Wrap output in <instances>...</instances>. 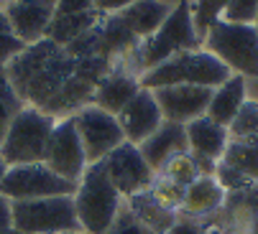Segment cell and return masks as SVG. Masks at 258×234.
Instances as JSON below:
<instances>
[{
  "label": "cell",
  "mask_w": 258,
  "mask_h": 234,
  "mask_svg": "<svg viewBox=\"0 0 258 234\" xmlns=\"http://www.w3.org/2000/svg\"><path fill=\"white\" fill-rule=\"evenodd\" d=\"M75 69L77 59L49 38L26 46L6 64V74L18 97L39 109H46L54 102L61 87L75 76Z\"/></svg>",
  "instance_id": "cell-1"
},
{
  "label": "cell",
  "mask_w": 258,
  "mask_h": 234,
  "mask_svg": "<svg viewBox=\"0 0 258 234\" xmlns=\"http://www.w3.org/2000/svg\"><path fill=\"white\" fill-rule=\"evenodd\" d=\"M72 199H75L77 219L85 234H107L125 204V199L110 181L102 161L87 166V171L77 181V191Z\"/></svg>",
  "instance_id": "cell-2"
},
{
  "label": "cell",
  "mask_w": 258,
  "mask_h": 234,
  "mask_svg": "<svg viewBox=\"0 0 258 234\" xmlns=\"http://www.w3.org/2000/svg\"><path fill=\"white\" fill-rule=\"evenodd\" d=\"M233 71L215 59L205 49L195 51H181L159 64L156 69L141 74V87L143 89H161V87H176V84H189V87H207L215 89L223 82H228Z\"/></svg>",
  "instance_id": "cell-3"
},
{
  "label": "cell",
  "mask_w": 258,
  "mask_h": 234,
  "mask_svg": "<svg viewBox=\"0 0 258 234\" xmlns=\"http://www.w3.org/2000/svg\"><path fill=\"white\" fill-rule=\"evenodd\" d=\"M56 117L46 114L39 107L26 104L16 120L11 123L3 143H0V158L6 166H28V163H44L49 138L54 133Z\"/></svg>",
  "instance_id": "cell-4"
},
{
  "label": "cell",
  "mask_w": 258,
  "mask_h": 234,
  "mask_svg": "<svg viewBox=\"0 0 258 234\" xmlns=\"http://www.w3.org/2000/svg\"><path fill=\"white\" fill-rule=\"evenodd\" d=\"M192 0H184V3L174 6L171 16L164 21V26L151 36L141 41L138 46V59H136V69L138 74H146L156 69L159 64H164L166 59H171L174 54L181 51H195L202 49V38L195 31V21H192Z\"/></svg>",
  "instance_id": "cell-5"
},
{
  "label": "cell",
  "mask_w": 258,
  "mask_h": 234,
  "mask_svg": "<svg viewBox=\"0 0 258 234\" xmlns=\"http://www.w3.org/2000/svg\"><path fill=\"white\" fill-rule=\"evenodd\" d=\"M202 49L223 61L233 74L258 79V31L245 23H228L220 18L205 36Z\"/></svg>",
  "instance_id": "cell-6"
},
{
  "label": "cell",
  "mask_w": 258,
  "mask_h": 234,
  "mask_svg": "<svg viewBox=\"0 0 258 234\" xmlns=\"http://www.w3.org/2000/svg\"><path fill=\"white\" fill-rule=\"evenodd\" d=\"M11 214H13V229L21 234H77L82 231L72 196L11 201Z\"/></svg>",
  "instance_id": "cell-7"
},
{
  "label": "cell",
  "mask_w": 258,
  "mask_h": 234,
  "mask_svg": "<svg viewBox=\"0 0 258 234\" xmlns=\"http://www.w3.org/2000/svg\"><path fill=\"white\" fill-rule=\"evenodd\" d=\"M77 183L56 176L46 163L11 166L0 178V196L8 201H33L51 196H75Z\"/></svg>",
  "instance_id": "cell-8"
},
{
  "label": "cell",
  "mask_w": 258,
  "mask_h": 234,
  "mask_svg": "<svg viewBox=\"0 0 258 234\" xmlns=\"http://www.w3.org/2000/svg\"><path fill=\"white\" fill-rule=\"evenodd\" d=\"M75 117V128L80 133L87 163H100L105 161L115 148H120L125 143V135L120 130V123L115 114H110L95 104L82 107L80 112L72 114Z\"/></svg>",
  "instance_id": "cell-9"
},
{
  "label": "cell",
  "mask_w": 258,
  "mask_h": 234,
  "mask_svg": "<svg viewBox=\"0 0 258 234\" xmlns=\"http://www.w3.org/2000/svg\"><path fill=\"white\" fill-rule=\"evenodd\" d=\"M44 163L61 178L77 183L82 178V173L87 171V155L80 140V133L75 128V117H64L56 120L54 133L49 138V148H46V158Z\"/></svg>",
  "instance_id": "cell-10"
},
{
  "label": "cell",
  "mask_w": 258,
  "mask_h": 234,
  "mask_svg": "<svg viewBox=\"0 0 258 234\" xmlns=\"http://www.w3.org/2000/svg\"><path fill=\"white\" fill-rule=\"evenodd\" d=\"M102 163H105L110 181H113V186L118 188L123 199H131V196H138V193L149 191L156 181V173L151 171V166L141 155L138 145H133V143H123L120 148H115Z\"/></svg>",
  "instance_id": "cell-11"
},
{
  "label": "cell",
  "mask_w": 258,
  "mask_h": 234,
  "mask_svg": "<svg viewBox=\"0 0 258 234\" xmlns=\"http://www.w3.org/2000/svg\"><path fill=\"white\" fill-rule=\"evenodd\" d=\"M161 114L166 123H176V125H189L197 117L207 114L210 99H212V89L207 87H189V84H176V87H161V89H151Z\"/></svg>",
  "instance_id": "cell-12"
},
{
  "label": "cell",
  "mask_w": 258,
  "mask_h": 234,
  "mask_svg": "<svg viewBox=\"0 0 258 234\" xmlns=\"http://www.w3.org/2000/svg\"><path fill=\"white\" fill-rule=\"evenodd\" d=\"M118 123L125 135V143L141 145L143 140H149L164 125V114H161V107H159L154 92L141 87V92L118 114Z\"/></svg>",
  "instance_id": "cell-13"
},
{
  "label": "cell",
  "mask_w": 258,
  "mask_h": 234,
  "mask_svg": "<svg viewBox=\"0 0 258 234\" xmlns=\"http://www.w3.org/2000/svg\"><path fill=\"white\" fill-rule=\"evenodd\" d=\"M3 13L8 18V26L16 38L26 46L39 44L49 36V26L54 21V6L44 0H18V3L3 6Z\"/></svg>",
  "instance_id": "cell-14"
},
{
  "label": "cell",
  "mask_w": 258,
  "mask_h": 234,
  "mask_svg": "<svg viewBox=\"0 0 258 234\" xmlns=\"http://www.w3.org/2000/svg\"><path fill=\"white\" fill-rule=\"evenodd\" d=\"M225 201H228V193L217 183V178L215 176H200L195 183L187 186V191H184V201H181L179 216L210 219V216L223 211Z\"/></svg>",
  "instance_id": "cell-15"
},
{
  "label": "cell",
  "mask_w": 258,
  "mask_h": 234,
  "mask_svg": "<svg viewBox=\"0 0 258 234\" xmlns=\"http://www.w3.org/2000/svg\"><path fill=\"white\" fill-rule=\"evenodd\" d=\"M187 128V145H189V153L200 161H212V163H220L223 155L230 145V133L228 128L217 125L210 117H197L192 120Z\"/></svg>",
  "instance_id": "cell-16"
},
{
  "label": "cell",
  "mask_w": 258,
  "mask_h": 234,
  "mask_svg": "<svg viewBox=\"0 0 258 234\" xmlns=\"http://www.w3.org/2000/svg\"><path fill=\"white\" fill-rule=\"evenodd\" d=\"M138 150L146 158V163L151 166V171L159 176V171L166 166V161H171L174 155H179V153L189 150V145H187V128L164 120V125L149 140H143L138 145Z\"/></svg>",
  "instance_id": "cell-17"
},
{
  "label": "cell",
  "mask_w": 258,
  "mask_h": 234,
  "mask_svg": "<svg viewBox=\"0 0 258 234\" xmlns=\"http://www.w3.org/2000/svg\"><path fill=\"white\" fill-rule=\"evenodd\" d=\"M141 92V76L128 71V69H113L105 79L100 82V87L95 89L92 104L110 112V114H120L123 107Z\"/></svg>",
  "instance_id": "cell-18"
},
{
  "label": "cell",
  "mask_w": 258,
  "mask_h": 234,
  "mask_svg": "<svg viewBox=\"0 0 258 234\" xmlns=\"http://www.w3.org/2000/svg\"><path fill=\"white\" fill-rule=\"evenodd\" d=\"M248 99V84H245V76L233 74L228 82H223L220 87L212 89V99L207 107V117L215 120L217 125L230 128V123L235 120V114L240 112L243 102Z\"/></svg>",
  "instance_id": "cell-19"
},
{
  "label": "cell",
  "mask_w": 258,
  "mask_h": 234,
  "mask_svg": "<svg viewBox=\"0 0 258 234\" xmlns=\"http://www.w3.org/2000/svg\"><path fill=\"white\" fill-rule=\"evenodd\" d=\"M171 11L174 8L161 3V0H136L133 6H128L118 16L138 41H146V38H151L164 26V21L171 16Z\"/></svg>",
  "instance_id": "cell-20"
},
{
  "label": "cell",
  "mask_w": 258,
  "mask_h": 234,
  "mask_svg": "<svg viewBox=\"0 0 258 234\" xmlns=\"http://www.w3.org/2000/svg\"><path fill=\"white\" fill-rule=\"evenodd\" d=\"M105 16L97 11H85V13H54V21L49 26V41H54L56 46H69L77 38H82L87 31H92Z\"/></svg>",
  "instance_id": "cell-21"
},
{
  "label": "cell",
  "mask_w": 258,
  "mask_h": 234,
  "mask_svg": "<svg viewBox=\"0 0 258 234\" xmlns=\"http://www.w3.org/2000/svg\"><path fill=\"white\" fill-rule=\"evenodd\" d=\"M125 206L131 209V214H133L143 226H149L154 234H166V231L174 226V221L179 219V214L166 211L164 206H159L149 191H143V193H138V196L125 199Z\"/></svg>",
  "instance_id": "cell-22"
},
{
  "label": "cell",
  "mask_w": 258,
  "mask_h": 234,
  "mask_svg": "<svg viewBox=\"0 0 258 234\" xmlns=\"http://www.w3.org/2000/svg\"><path fill=\"white\" fill-rule=\"evenodd\" d=\"M223 161L228 166L238 168L253 183H258V135L245 138V140H230Z\"/></svg>",
  "instance_id": "cell-23"
},
{
  "label": "cell",
  "mask_w": 258,
  "mask_h": 234,
  "mask_svg": "<svg viewBox=\"0 0 258 234\" xmlns=\"http://www.w3.org/2000/svg\"><path fill=\"white\" fill-rule=\"evenodd\" d=\"M26 107V102L18 97V92L13 89L8 74H6V66H0V143H3L11 123L16 120V114Z\"/></svg>",
  "instance_id": "cell-24"
},
{
  "label": "cell",
  "mask_w": 258,
  "mask_h": 234,
  "mask_svg": "<svg viewBox=\"0 0 258 234\" xmlns=\"http://www.w3.org/2000/svg\"><path fill=\"white\" fill-rule=\"evenodd\" d=\"M159 176H161V178H169V181H174V183H179V186L187 188L189 183H195V181L200 178L197 158H195L189 150H187V153H179V155H174L171 161H166V166L159 171Z\"/></svg>",
  "instance_id": "cell-25"
},
{
  "label": "cell",
  "mask_w": 258,
  "mask_h": 234,
  "mask_svg": "<svg viewBox=\"0 0 258 234\" xmlns=\"http://www.w3.org/2000/svg\"><path fill=\"white\" fill-rule=\"evenodd\" d=\"M184 191H187L184 186H179V183H174V181H169V178H161V176H156L154 186L149 188V193L154 196V201H156L159 206H164L166 211H174V214H179V209H181Z\"/></svg>",
  "instance_id": "cell-26"
},
{
  "label": "cell",
  "mask_w": 258,
  "mask_h": 234,
  "mask_svg": "<svg viewBox=\"0 0 258 234\" xmlns=\"http://www.w3.org/2000/svg\"><path fill=\"white\" fill-rule=\"evenodd\" d=\"M230 140H245L258 135V102L255 99H245L240 112L235 114V120L228 128Z\"/></svg>",
  "instance_id": "cell-27"
},
{
  "label": "cell",
  "mask_w": 258,
  "mask_h": 234,
  "mask_svg": "<svg viewBox=\"0 0 258 234\" xmlns=\"http://www.w3.org/2000/svg\"><path fill=\"white\" fill-rule=\"evenodd\" d=\"M215 178H217L220 186L225 188V193H240V191H248V188L258 186V183H253L248 176H243L238 168L228 166L225 161H220V163H217V168H215Z\"/></svg>",
  "instance_id": "cell-28"
},
{
  "label": "cell",
  "mask_w": 258,
  "mask_h": 234,
  "mask_svg": "<svg viewBox=\"0 0 258 234\" xmlns=\"http://www.w3.org/2000/svg\"><path fill=\"white\" fill-rule=\"evenodd\" d=\"M223 21L255 26V21H258V0H228V6L223 11Z\"/></svg>",
  "instance_id": "cell-29"
},
{
  "label": "cell",
  "mask_w": 258,
  "mask_h": 234,
  "mask_svg": "<svg viewBox=\"0 0 258 234\" xmlns=\"http://www.w3.org/2000/svg\"><path fill=\"white\" fill-rule=\"evenodd\" d=\"M107 234H154L149 226H143L133 214H131V209L123 204V209L118 211V216H115V221H113V226L107 229Z\"/></svg>",
  "instance_id": "cell-30"
},
{
  "label": "cell",
  "mask_w": 258,
  "mask_h": 234,
  "mask_svg": "<svg viewBox=\"0 0 258 234\" xmlns=\"http://www.w3.org/2000/svg\"><path fill=\"white\" fill-rule=\"evenodd\" d=\"M26 49V44L21 38L13 36L11 26L8 23H0V66H6L13 56H18L21 51Z\"/></svg>",
  "instance_id": "cell-31"
},
{
  "label": "cell",
  "mask_w": 258,
  "mask_h": 234,
  "mask_svg": "<svg viewBox=\"0 0 258 234\" xmlns=\"http://www.w3.org/2000/svg\"><path fill=\"white\" fill-rule=\"evenodd\" d=\"M212 229H215V224L210 219H187V216H179L166 234H212Z\"/></svg>",
  "instance_id": "cell-32"
},
{
  "label": "cell",
  "mask_w": 258,
  "mask_h": 234,
  "mask_svg": "<svg viewBox=\"0 0 258 234\" xmlns=\"http://www.w3.org/2000/svg\"><path fill=\"white\" fill-rule=\"evenodd\" d=\"M85 11H95V0H59V6L54 8V13H85Z\"/></svg>",
  "instance_id": "cell-33"
},
{
  "label": "cell",
  "mask_w": 258,
  "mask_h": 234,
  "mask_svg": "<svg viewBox=\"0 0 258 234\" xmlns=\"http://www.w3.org/2000/svg\"><path fill=\"white\" fill-rule=\"evenodd\" d=\"M136 0H95V11L102 13V16H115V13L125 11Z\"/></svg>",
  "instance_id": "cell-34"
},
{
  "label": "cell",
  "mask_w": 258,
  "mask_h": 234,
  "mask_svg": "<svg viewBox=\"0 0 258 234\" xmlns=\"http://www.w3.org/2000/svg\"><path fill=\"white\" fill-rule=\"evenodd\" d=\"M13 229V214H11V201L6 196H0V234H6Z\"/></svg>",
  "instance_id": "cell-35"
},
{
  "label": "cell",
  "mask_w": 258,
  "mask_h": 234,
  "mask_svg": "<svg viewBox=\"0 0 258 234\" xmlns=\"http://www.w3.org/2000/svg\"><path fill=\"white\" fill-rule=\"evenodd\" d=\"M161 3H166V6H171V8H174V6H179V3H184V0H161Z\"/></svg>",
  "instance_id": "cell-36"
},
{
  "label": "cell",
  "mask_w": 258,
  "mask_h": 234,
  "mask_svg": "<svg viewBox=\"0 0 258 234\" xmlns=\"http://www.w3.org/2000/svg\"><path fill=\"white\" fill-rule=\"evenodd\" d=\"M6 171H8V166H6V161H3V158H0V178H3V173H6Z\"/></svg>",
  "instance_id": "cell-37"
},
{
  "label": "cell",
  "mask_w": 258,
  "mask_h": 234,
  "mask_svg": "<svg viewBox=\"0 0 258 234\" xmlns=\"http://www.w3.org/2000/svg\"><path fill=\"white\" fill-rule=\"evenodd\" d=\"M210 221H212V219H210ZM212 224H215V221H212ZM212 234H228V231H223V229H220V226L215 224V229H212Z\"/></svg>",
  "instance_id": "cell-38"
},
{
  "label": "cell",
  "mask_w": 258,
  "mask_h": 234,
  "mask_svg": "<svg viewBox=\"0 0 258 234\" xmlns=\"http://www.w3.org/2000/svg\"><path fill=\"white\" fill-rule=\"evenodd\" d=\"M8 3H18V0H0V8H3V6H8Z\"/></svg>",
  "instance_id": "cell-39"
},
{
  "label": "cell",
  "mask_w": 258,
  "mask_h": 234,
  "mask_svg": "<svg viewBox=\"0 0 258 234\" xmlns=\"http://www.w3.org/2000/svg\"><path fill=\"white\" fill-rule=\"evenodd\" d=\"M44 3H49V6H54V8H56V6H59V0H44Z\"/></svg>",
  "instance_id": "cell-40"
},
{
  "label": "cell",
  "mask_w": 258,
  "mask_h": 234,
  "mask_svg": "<svg viewBox=\"0 0 258 234\" xmlns=\"http://www.w3.org/2000/svg\"><path fill=\"white\" fill-rule=\"evenodd\" d=\"M6 234H21V231H16V229H11V231H6Z\"/></svg>",
  "instance_id": "cell-41"
},
{
  "label": "cell",
  "mask_w": 258,
  "mask_h": 234,
  "mask_svg": "<svg viewBox=\"0 0 258 234\" xmlns=\"http://www.w3.org/2000/svg\"><path fill=\"white\" fill-rule=\"evenodd\" d=\"M255 31H258V21H255Z\"/></svg>",
  "instance_id": "cell-42"
}]
</instances>
